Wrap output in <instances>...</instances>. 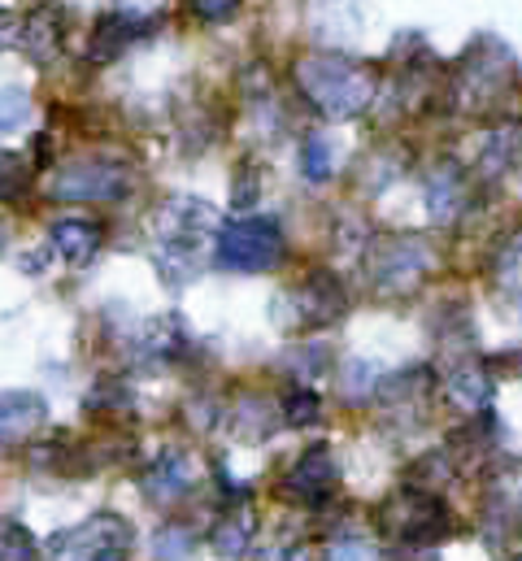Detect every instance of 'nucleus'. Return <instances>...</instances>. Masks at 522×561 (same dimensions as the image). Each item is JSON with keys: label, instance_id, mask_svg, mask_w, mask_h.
I'll list each match as a JSON object with an SVG mask.
<instances>
[{"label": "nucleus", "instance_id": "9d476101", "mask_svg": "<svg viewBox=\"0 0 522 561\" xmlns=\"http://www.w3.org/2000/svg\"><path fill=\"white\" fill-rule=\"evenodd\" d=\"M152 26H157V22H152V18H144V13L114 9V13H105V18L97 22L92 44H88V57H92V61H114V57H123V53H127L130 44H139Z\"/></svg>", "mask_w": 522, "mask_h": 561}, {"label": "nucleus", "instance_id": "7ed1b4c3", "mask_svg": "<svg viewBox=\"0 0 522 561\" xmlns=\"http://www.w3.org/2000/svg\"><path fill=\"white\" fill-rule=\"evenodd\" d=\"M283 253H287V240H283L279 218L249 214V218H236V222L218 227V236H214L218 266L240 271V275H265V271H274L283 262Z\"/></svg>", "mask_w": 522, "mask_h": 561}, {"label": "nucleus", "instance_id": "cd10ccee", "mask_svg": "<svg viewBox=\"0 0 522 561\" xmlns=\"http://www.w3.org/2000/svg\"><path fill=\"white\" fill-rule=\"evenodd\" d=\"M13 39H18V18L9 9H0V48L13 44Z\"/></svg>", "mask_w": 522, "mask_h": 561}, {"label": "nucleus", "instance_id": "f3484780", "mask_svg": "<svg viewBox=\"0 0 522 561\" xmlns=\"http://www.w3.org/2000/svg\"><path fill=\"white\" fill-rule=\"evenodd\" d=\"M449 401L466 414H484L492 405V375L484 362H457L449 375Z\"/></svg>", "mask_w": 522, "mask_h": 561}, {"label": "nucleus", "instance_id": "0eeeda50", "mask_svg": "<svg viewBox=\"0 0 522 561\" xmlns=\"http://www.w3.org/2000/svg\"><path fill=\"white\" fill-rule=\"evenodd\" d=\"M349 313V296L336 275L318 271L287 296V331H327Z\"/></svg>", "mask_w": 522, "mask_h": 561}, {"label": "nucleus", "instance_id": "f8f14e48", "mask_svg": "<svg viewBox=\"0 0 522 561\" xmlns=\"http://www.w3.org/2000/svg\"><path fill=\"white\" fill-rule=\"evenodd\" d=\"M48 422V401L39 392H0V448L35 435Z\"/></svg>", "mask_w": 522, "mask_h": 561}, {"label": "nucleus", "instance_id": "a211bd4d", "mask_svg": "<svg viewBox=\"0 0 522 561\" xmlns=\"http://www.w3.org/2000/svg\"><path fill=\"white\" fill-rule=\"evenodd\" d=\"M253 531H258V514L249 510V505H231L218 523H214V531H209V545L223 553L227 561L245 558L249 553V545H253Z\"/></svg>", "mask_w": 522, "mask_h": 561}, {"label": "nucleus", "instance_id": "9b49d317", "mask_svg": "<svg viewBox=\"0 0 522 561\" xmlns=\"http://www.w3.org/2000/svg\"><path fill=\"white\" fill-rule=\"evenodd\" d=\"M192 483H196V466H192V457H188L183 448L161 453V457L144 470V479H139V488H144L157 505H174L179 496L192 492Z\"/></svg>", "mask_w": 522, "mask_h": 561}, {"label": "nucleus", "instance_id": "412c9836", "mask_svg": "<svg viewBox=\"0 0 522 561\" xmlns=\"http://www.w3.org/2000/svg\"><path fill=\"white\" fill-rule=\"evenodd\" d=\"M0 561H39L31 531H22L18 523H0Z\"/></svg>", "mask_w": 522, "mask_h": 561}, {"label": "nucleus", "instance_id": "2eb2a0df", "mask_svg": "<svg viewBox=\"0 0 522 561\" xmlns=\"http://www.w3.org/2000/svg\"><path fill=\"white\" fill-rule=\"evenodd\" d=\"M188 327H183V318H174V313H166V318H152V322H144L139 331H135V353L144 357V362H179L183 353H188Z\"/></svg>", "mask_w": 522, "mask_h": 561}, {"label": "nucleus", "instance_id": "b1692460", "mask_svg": "<svg viewBox=\"0 0 522 561\" xmlns=\"http://www.w3.org/2000/svg\"><path fill=\"white\" fill-rule=\"evenodd\" d=\"M322 561H379V549L371 540H340Z\"/></svg>", "mask_w": 522, "mask_h": 561}, {"label": "nucleus", "instance_id": "f257e3e1", "mask_svg": "<svg viewBox=\"0 0 522 561\" xmlns=\"http://www.w3.org/2000/svg\"><path fill=\"white\" fill-rule=\"evenodd\" d=\"M223 227V214L201 201V196H166L161 209L152 214V236H157V271L166 283H192L205 262H209V244Z\"/></svg>", "mask_w": 522, "mask_h": 561}, {"label": "nucleus", "instance_id": "4468645a", "mask_svg": "<svg viewBox=\"0 0 522 561\" xmlns=\"http://www.w3.org/2000/svg\"><path fill=\"white\" fill-rule=\"evenodd\" d=\"M18 39L26 44V53L39 66H48L61 53V44H66V13H61V4H39L26 18V26H18Z\"/></svg>", "mask_w": 522, "mask_h": 561}, {"label": "nucleus", "instance_id": "39448f33", "mask_svg": "<svg viewBox=\"0 0 522 561\" xmlns=\"http://www.w3.org/2000/svg\"><path fill=\"white\" fill-rule=\"evenodd\" d=\"M384 531L405 545H435L453 531V514L422 488H400L384 505Z\"/></svg>", "mask_w": 522, "mask_h": 561}, {"label": "nucleus", "instance_id": "dca6fc26", "mask_svg": "<svg viewBox=\"0 0 522 561\" xmlns=\"http://www.w3.org/2000/svg\"><path fill=\"white\" fill-rule=\"evenodd\" d=\"M470 205V187H466V174L457 165H440L431 179H427V209L435 222H457Z\"/></svg>", "mask_w": 522, "mask_h": 561}, {"label": "nucleus", "instance_id": "bb28decb", "mask_svg": "<svg viewBox=\"0 0 522 561\" xmlns=\"http://www.w3.org/2000/svg\"><path fill=\"white\" fill-rule=\"evenodd\" d=\"M261 561H309V549L300 540H274Z\"/></svg>", "mask_w": 522, "mask_h": 561}, {"label": "nucleus", "instance_id": "6ab92c4d", "mask_svg": "<svg viewBox=\"0 0 522 561\" xmlns=\"http://www.w3.org/2000/svg\"><path fill=\"white\" fill-rule=\"evenodd\" d=\"M274 419H279V410L270 401L245 397L236 405V414H231V431H236V439H265L274 431Z\"/></svg>", "mask_w": 522, "mask_h": 561}, {"label": "nucleus", "instance_id": "f03ea898", "mask_svg": "<svg viewBox=\"0 0 522 561\" xmlns=\"http://www.w3.org/2000/svg\"><path fill=\"white\" fill-rule=\"evenodd\" d=\"M296 83L314 101V110H322L327 118H362L375 101V70L340 53L305 57L296 66Z\"/></svg>", "mask_w": 522, "mask_h": 561}, {"label": "nucleus", "instance_id": "aec40b11", "mask_svg": "<svg viewBox=\"0 0 522 561\" xmlns=\"http://www.w3.org/2000/svg\"><path fill=\"white\" fill-rule=\"evenodd\" d=\"M31 118V96L26 88H0V136H13Z\"/></svg>", "mask_w": 522, "mask_h": 561}, {"label": "nucleus", "instance_id": "1a4fd4ad", "mask_svg": "<svg viewBox=\"0 0 522 561\" xmlns=\"http://www.w3.org/2000/svg\"><path fill=\"white\" fill-rule=\"evenodd\" d=\"M336 492H340V466H336V457L322 444L309 448V453H300L296 466L283 479V496L296 501V505H309V510L327 505Z\"/></svg>", "mask_w": 522, "mask_h": 561}, {"label": "nucleus", "instance_id": "20e7f679", "mask_svg": "<svg viewBox=\"0 0 522 561\" xmlns=\"http://www.w3.org/2000/svg\"><path fill=\"white\" fill-rule=\"evenodd\" d=\"M366 271H371V283L379 287V296H409L431 271V249H427V240L396 231V236H384L371 244Z\"/></svg>", "mask_w": 522, "mask_h": 561}, {"label": "nucleus", "instance_id": "ddd939ff", "mask_svg": "<svg viewBox=\"0 0 522 561\" xmlns=\"http://www.w3.org/2000/svg\"><path fill=\"white\" fill-rule=\"evenodd\" d=\"M101 244H105V231H101V222L97 218H57L53 222V249L70 262V266H92L97 262V253H101Z\"/></svg>", "mask_w": 522, "mask_h": 561}, {"label": "nucleus", "instance_id": "4be33fe9", "mask_svg": "<svg viewBox=\"0 0 522 561\" xmlns=\"http://www.w3.org/2000/svg\"><path fill=\"white\" fill-rule=\"evenodd\" d=\"M300 170H305V179H314V183H327V179H331L336 161H331V144L322 140V136L305 140V157H300Z\"/></svg>", "mask_w": 522, "mask_h": 561}, {"label": "nucleus", "instance_id": "5701e85b", "mask_svg": "<svg viewBox=\"0 0 522 561\" xmlns=\"http://www.w3.org/2000/svg\"><path fill=\"white\" fill-rule=\"evenodd\" d=\"M318 410H322L318 392L300 388V392H292V397L283 401V422H292V426H309V422L318 419Z\"/></svg>", "mask_w": 522, "mask_h": 561}, {"label": "nucleus", "instance_id": "c85d7f7f", "mask_svg": "<svg viewBox=\"0 0 522 561\" xmlns=\"http://www.w3.org/2000/svg\"><path fill=\"white\" fill-rule=\"evenodd\" d=\"M0 244H4V236H0Z\"/></svg>", "mask_w": 522, "mask_h": 561}, {"label": "nucleus", "instance_id": "6e6552de", "mask_svg": "<svg viewBox=\"0 0 522 561\" xmlns=\"http://www.w3.org/2000/svg\"><path fill=\"white\" fill-rule=\"evenodd\" d=\"M130 192V170L118 161L92 157V161H75L53 179V196L57 201H123Z\"/></svg>", "mask_w": 522, "mask_h": 561}, {"label": "nucleus", "instance_id": "423d86ee", "mask_svg": "<svg viewBox=\"0 0 522 561\" xmlns=\"http://www.w3.org/2000/svg\"><path fill=\"white\" fill-rule=\"evenodd\" d=\"M53 561H127L130 553V527L118 514H97L79 523L75 531H61L48 545Z\"/></svg>", "mask_w": 522, "mask_h": 561}, {"label": "nucleus", "instance_id": "393cba45", "mask_svg": "<svg viewBox=\"0 0 522 561\" xmlns=\"http://www.w3.org/2000/svg\"><path fill=\"white\" fill-rule=\"evenodd\" d=\"M240 4H245V0H192V13H196L201 22H227V18L240 13Z\"/></svg>", "mask_w": 522, "mask_h": 561}, {"label": "nucleus", "instance_id": "a878e982", "mask_svg": "<svg viewBox=\"0 0 522 561\" xmlns=\"http://www.w3.org/2000/svg\"><path fill=\"white\" fill-rule=\"evenodd\" d=\"M22 183H26V170L9 152H0V196H18Z\"/></svg>", "mask_w": 522, "mask_h": 561}]
</instances>
